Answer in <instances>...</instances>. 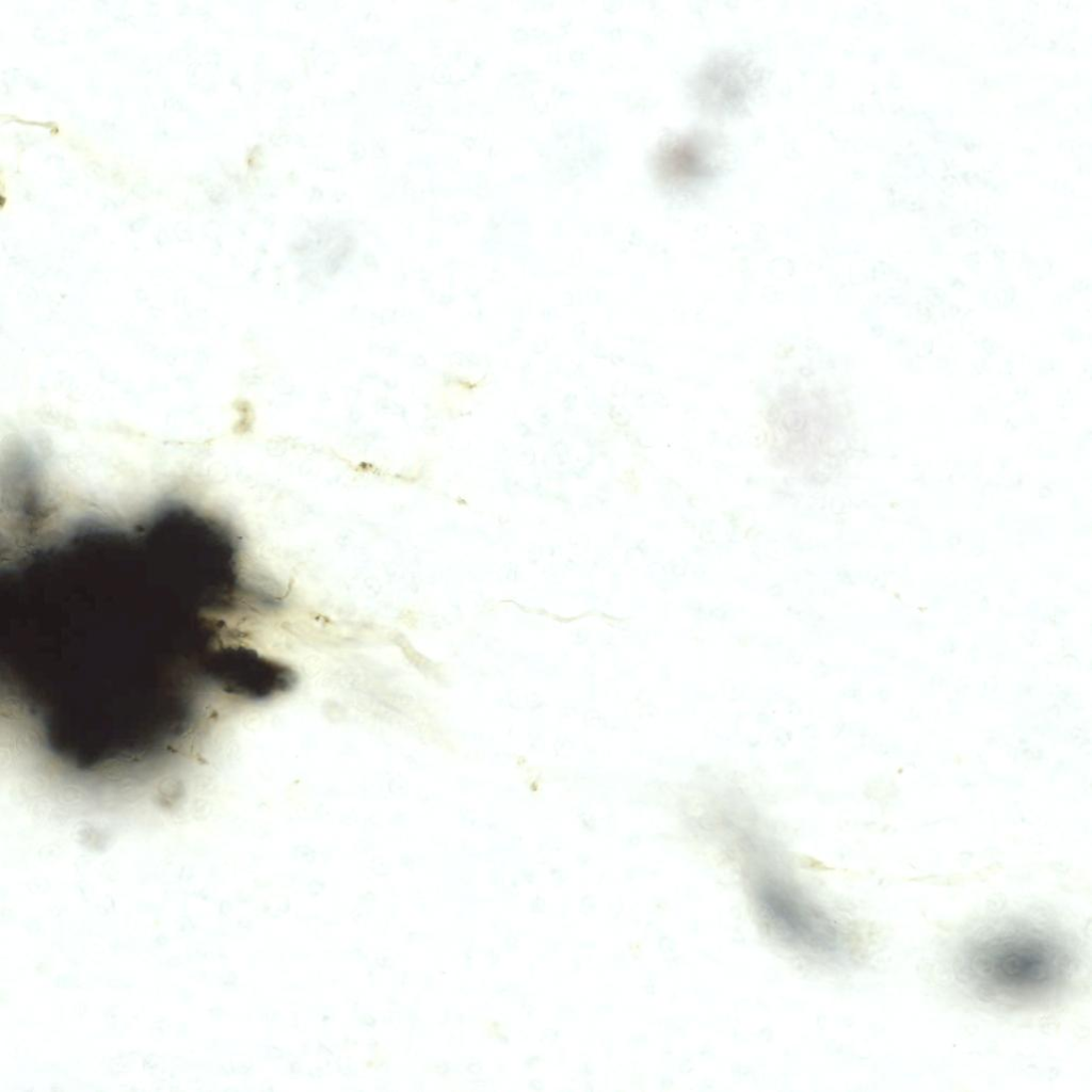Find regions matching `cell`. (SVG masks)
<instances>
[{
	"instance_id": "1",
	"label": "cell",
	"mask_w": 1092,
	"mask_h": 1092,
	"mask_svg": "<svg viewBox=\"0 0 1092 1092\" xmlns=\"http://www.w3.org/2000/svg\"><path fill=\"white\" fill-rule=\"evenodd\" d=\"M850 405L826 370L800 365L778 380L755 417V438L776 468L826 483L849 448Z\"/></svg>"
},
{
	"instance_id": "2",
	"label": "cell",
	"mask_w": 1092,
	"mask_h": 1092,
	"mask_svg": "<svg viewBox=\"0 0 1092 1092\" xmlns=\"http://www.w3.org/2000/svg\"><path fill=\"white\" fill-rule=\"evenodd\" d=\"M956 976L977 999L1000 1007H1039L1071 983L1075 957L1066 941L1031 926H1007L966 940Z\"/></svg>"
},
{
	"instance_id": "3",
	"label": "cell",
	"mask_w": 1092,
	"mask_h": 1092,
	"mask_svg": "<svg viewBox=\"0 0 1092 1092\" xmlns=\"http://www.w3.org/2000/svg\"><path fill=\"white\" fill-rule=\"evenodd\" d=\"M746 890L758 922L782 947L824 964L845 963L851 956L842 922L791 877L757 867L748 871Z\"/></svg>"
},
{
	"instance_id": "4",
	"label": "cell",
	"mask_w": 1092,
	"mask_h": 1092,
	"mask_svg": "<svg viewBox=\"0 0 1092 1092\" xmlns=\"http://www.w3.org/2000/svg\"><path fill=\"white\" fill-rule=\"evenodd\" d=\"M224 688L230 693L252 700H263L290 689L294 672L286 664L245 647L224 653Z\"/></svg>"
}]
</instances>
